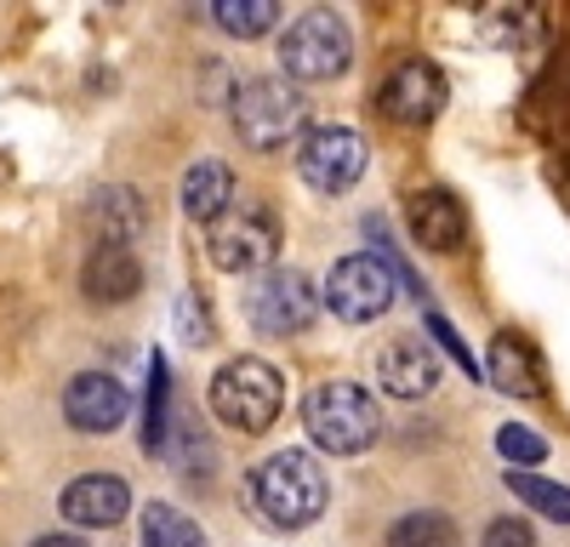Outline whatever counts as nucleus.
Wrapping results in <instances>:
<instances>
[{
    "mask_svg": "<svg viewBox=\"0 0 570 547\" xmlns=\"http://www.w3.org/2000/svg\"><path fill=\"white\" fill-rule=\"evenodd\" d=\"M171 319H177V342H188V348H206V342L217 337V331H212V314H206V302H200L195 291L177 297Z\"/></svg>",
    "mask_w": 570,
    "mask_h": 547,
    "instance_id": "25",
    "label": "nucleus"
},
{
    "mask_svg": "<svg viewBox=\"0 0 570 547\" xmlns=\"http://www.w3.org/2000/svg\"><path fill=\"white\" fill-rule=\"evenodd\" d=\"M234 200H240V189H234V171L223 160H195L183 171V211L195 217V222H217Z\"/></svg>",
    "mask_w": 570,
    "mask_h": 547,
    "instance_id": "18",
    "label": "nucleus"
},
{
    "mask_svg": "<svg viewBox=\"0 0 570 547\" xmlns=\"http://www.w3.org/2000/svg\"><path fill=\"white\" fill-rule=\"evenodd\" d=\"M320 302L325 297L314 291V280H308L303 268H268V274H257L246 314H252V326L263 337H297V331L314 326Z\"/></svg>",
    "mask_w": 570,
    "mask_h": 547,
    "instance_id": "8",
    "label": "nucleus"
},
{
    "mask_svg": "<svg viewBox=\"0 0 570 547\" xmlns=\"http://www.w3.org/2000/svg\"><path fill=\"white\" fill-rule=\"evenodd\" d=\"M234 126H240V137L252 149L274 155L285 143H297V137H308V98L292 86V80H246L240 91H234Z\"/></svg>",
    "mask_w": 570,
    "mask_h": 547,
    "instance_id": "4",
    "label": "nucleus"
},
{
    "mask_svg": "<svg viewBox=\"0 0 570 547\" xmlns=\"http://www.w3.org/2000/svg\"><path fill=\"white\" fill-rule=\"evenodd\" d=\"M502 485L525 501L531 514H542V519H553V525H570V485H553V479H542V474H531V468H508Z\"/></svg>",
    "mask_w": 570,
    "mask_h": 547,
    "instance_id": "20",
    "label": "nucleus"
},
{
    "mask_svg": "<svg viewBox=\"0 0 570 547\" xmlns=\"http://www.w3.org/2000/svg\"><path fill=\"white\" fill-rule=\"evenodd\" d=\"M212 18L234 40H257L279 23V0H212Z\"/></svg>",
    "mask_w": 570,
    "mask_h": 547,
    "instance_id": "21",
    "label": "nucleus"
},
{
    "mask_svg": "<svg viewBox=\"0 0 570 547\" xmlns=\"http://www.w3.org/2000/svg\"><path fill=\"white\" fill-rule=\"evenodd\" d=\"M206 251L223 274H268L279 251V222L257 200H234L212 228H206Z\"/></svg>",
    "mask_w": 570,
    "mask_h": 547,
    "instance_id": "6",
    "label": "nucleus"
},
{
    "mask_svg": "<svg viewBox=\"0 0 570 547\" xmlns=\"http://www.w3.org/2000/svg\"><path fill=\"white\" fill-rule=\"evenodd\" d=\"M428 331H434V342H440V348H445V354H451V359L462 365L468 377H473V354H468V342H462V337L451 331V319H445V314H428Z\"/></svg>",
    "mask_w": 570,
    "mask_h": 547,
    "instance_id": "27",
    "label": "nucleus"
},
{
    "mask_svg": "<svg viewBox=\"0 0 570 547\" xmlns=\"http://www.w3.org/2000/svg\"><path fill=\"white\" fill-rule=\"evenodd\" d=\"M297 171L320 195H348L365 171V137L354 126H314L297 143Z\"/></svg>",
    "mask_w": 570,
    "mask_h": 547,
    "instance_id": "9",
    "label": "nucleus"
},
{
    "mask_svg": "<svg viewBox=\"0 0 570 547\" xmlns=\"http://www.w3.org/2000/svg\"><path fill=\"white\" fill-rule=\"evenodd\" d=\"M371 371H376V388L394 394V399H422L434 394L440 382V354L428 337H389L383 348L371 354Z\"/></svg>",
    "mask_w": 570,
    "mask_h": 547,
    "instance_id": "10",
    "label": "nucleus"
},
{
    "mask_svg": "<svg viewBox=\"0 0 570 547\" xmlns=\"http://www.w3.org/2000/svg\"><path fill=\"white\" fill-rule=\"evenodd\" d=\"M86 222L98 228V246H126L149 228V206L137 200V189H126V182H109V189H98L86 200Z\"/></svg>",
    "mask_w": 570,
    "mask_h": 547,
    "instance_id": "15",
    "label": "nucleus"
},
{
    "mask_svg": "<svg viewBox=\"0 0 570 547\" xmlns=\"http://www.w3.org/2000/svg\"><path fill=\"white\" fill-rule=\"evenodd\" d=\"M137 541H142V547H212L206 530L188 519V514H177L171 501H149V508H142Z\"/></svg>",
    "mask_w": 570,
    "mask_h": 547,
    "instance_id": "19",
    "label": "nucleus"
},
{
    "mask_svg": "<svg viewBox=\"0 0 570 547\" xmlns=\"http://www.w3.org/2000/svg\"><path fill=\"white\" fill-rule=\"evenodd\" d=\"M376 399L354 382H320L303 399V428L325 456H360L376 445Z\"/></svg>",
    "mask_w": 570,
    "mask_h": 547,
    "instance_id": "3",
    "label": "nucleus"
},
{
    "mask_svg": "<svg viewBox=\"0 0 570 547\" xmlns=\"http://www.w3.org/2000/svg\"><path fill=\"white\" fill-rule=\"evenodd\" d=\"M485 371H491V382L502 388V394H513V399H537L548 382H542V359H537V348L525 342V337H497L491 342V354H485Z\"/></svg>",
    "mask_w": 570,
    "mask_h": 547,
    "instance_id": "17",
    "label": "nucleus"
},
{
    "mask_svg": "<svg viewBox=\"0 0 570 547\" xmlns=\"http://www.w3.org/2000/svg\"><path fill=\"white\" fill-rule=\"evenodd\" d=\"M142 450H166V359L149 354V394H142Z\"/></svg>",
    "mask_w": 570,
    "mask_h": 547,
    "instance_id": "23",
    "label": "nucleus"
},
{
    "mask_svg": "<svg viewBox=\"0 0 570 547\" xmlns=\"http://www.w3.org/2000/svg\"><path fill=\"white\" fill-rule=\"evenodd\" d=\"M252 508L274 525V530H308L325 514V468L314 463L308 450H274L268 463L252 468L246 479Z\"/></svg>",
    "mask_w": 570,
    "mask_h": 547,
    "instance_id": "1",
    "label": "nucleus"
},
{
    "mask_svg": "<svg viewBox=\"0 0 570 547\" xmlns=\"http://www.w3.org/2000/svg\"><path fill=\"white\" fill-rule=\"evenodd\" d=\"M405 222H411V240L422 251H456L462 235H468V211L451 189L440 182H422V189L405 200Z\"/></svg>",
    "mask_w": 570,
    "mask_h": 547,
    "instance_id": "13",
    "label": "nucleus"
},
{
    "mask_svg": "<svg viewBox=\"0 0 570 547\" xmlns=\"http://www.w3.org/2000/svg\"><path fill=\"white\" fill-rule=\"evenodd\" d=\"M497 450L508 456L513 468H537L542 456H548V439H542V434H531L525 422H508V428H497Z\"/></svg>",
    "mask_w": 570,
    "mask_h": 547,
    "instance_id": "24",
    "label": "nucleus"
},
{
    "mask_svg": "<svg viewBox=\"0 0 570 547\" xmlns=\"http://www.w3.org/2000/svg\"><path fill=\"white\" fill-rule=\"evenodd\" d=\"M394 291H400V268L389 257H376V251H354L325 274L320 297L343 326H371V319H383L394 308Z\"/></svg>",
    "mask_w": 570,
    "mask_h": 547,
    "instance_id": "5",
    "label": "nucleus"
},
{
    "mask_svg": "<svg viewBox=\"0 0 570 547\" xmlns=\"http://www.w3.org/2000/svg\"><path fill=\"white\" fill-rule=\"evenodd\" d=\"M389 547H462L456 525L434 508H416V514H400L389 525Z\"/></svg>",
    "mask_w": 570,
    "mask_h": 547,
    "instance_id": "22",
    "label": "nucleus"
},
{
    "mask_svg": "<svg viewBox=\"0 0 570 547\" xmlns=\"http://www.w3.org/2000/svg\"><path fill=\"white\" fill-rule=\"evenodd\" d=\"M80 286H86L91 302H131L142 291V262L126 246H98V251L86 257Z\"/></svg>",
    "mask_w": 570,
    "mask_h": 547,
    "instance_id": "16",
    "label": "nucleus"
},
{
    "mask_svg": "<svg viewBox=\"0 0 570 547\" xmlns=\"http://www.w3.org/2000/svg\"><path fill=\"white\" fill-rule=\"evenodd\" d=\"M279 405H285V377L257 354L228 359L223 371L212 377V417L228 422V428H240V434H268L274 417H279Z\"/></svg>",
    "mask_w": 570,
    "mask_h": 547,
    "instance_id": "2",
    "label": "nucleus"
},
{
    "mask_svg": "<svg viewBox=\"0 0 570 547\" xmlns=\"http://www.w3.org/2000/svg\"><path fill=\"white\" fill-rule=\"evenodd\" d=\"M131 514V490H126V479H115V474H86V479H75L69 490H63V519L69 525H120Z\"/></svg>",
    "mask_w": 570,
    "mask_h": 547,
    "instance_id": "14",
    "label": "nucleus"
},
{
    "mask_svg": "<svg viewBox=\"0 0 570 547\" xmlns=\"http://www.w3.org/2000/svg\"><path fill=\"white\" fill-rule=\"evenodd\" d=\"M383 115L394 120V126H428L440 109H445V74L434 69V63H422V58H411V63H400L389 80H383Z\"/></svg>",
    "mask_w": 570,
    "mask_h": 547,
    "instance_id": "11",
    "label": "nucleus"
},
{
    "mask_svg": "<svg viewBox=\"0 0 570 547\" xmlns=\"http://www.w3.org/2000/svg\"><path fill=\"white\" fill-rule=\"evenodd\" d=\"M126 410H131V394L109 371H80L63 388V417L80 434H115L126 422Z\"/></svg>",
    "mask_w": 570,
    "mask_h": 547,
    "instance_id": "12",
    "label": "nucleus"
},
{
    "mask_svg": "<svg viewBox=\"0 0 570 547\" xmlns=\"http://www.w3.org/2000/svg\"><path fill=\"white\" fill-rule=\"evenodd\" d=\"M29 547H86L80 536H63V530H52V536H40V541H29Z\"/></svg>",
    "mask_w": 570,
    "mask_h": 547,
    "instance_id": "28",
    "label": "nucleus"
},
{
    "mask_svg": "<svg viewBox=\"0 0 570 547\" xmlns=\"http://www.w3.org/2000/svg\"><path fill=\"white\" fill-rule=\"evenodd\" d=\"M480 547H537V530L525 519H491Z\"/></svg>",
    "mask_w": 570,
    "mask_h": 547,
    "instance_id": "26",
    "label": "nucleus"
},
{
    "mask_svg": "<svg viewBox=\"0 0 570 547\" xmlns=\"http://www.w3.org/2000/svg\"><path fill=\"white\" fill-rule=\"evenodd\" d=\"M279 63L292 80H337L354 63V34L337 12H303L279 40Z\"/></svg>",
    "mask_w": 570,
    "mask_h": 547,
    "instance_id": "7",
    "label": "nucleus"
}]
</instances>
